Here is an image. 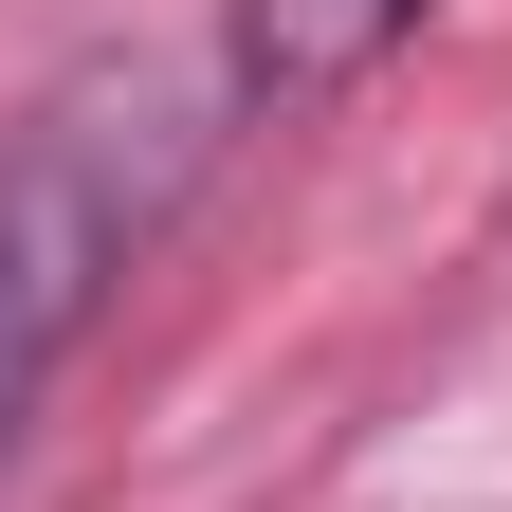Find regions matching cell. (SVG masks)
<instances>
[{
    "label": "cell",
    "mask_w": 512,
    "mask_h": 512,
    "mask_svg": "<svg viewBox=\"0 0 512 512\" xmlns=\"http://www.w3.org/2000/svg\"><path fill=\"white\" fill-rule=\"evenodd\" d=\"M128 128L110 110H37L19 147H0V439L37 421V384L74 366V330L128 275V220H147V147H128Z\"/></svg>",
    "instance_id": "6da1fadb"
},
{
    "label": "cell",
    "mask_w": 512,
    "mask_h": 512,
    "mask_svg": "<svg viewBox=\"0 0 512 512\" xmlns=\"http://www.w3.org/2000/svg\"><path fill=\"white\" fill-rule=\"evenodd\" d=\"M403 37H421V0H238V19H220V74H238V110H330Z\"/></svg>",
    "instance_id": "7a4b0ae2"
}]
</instances>
